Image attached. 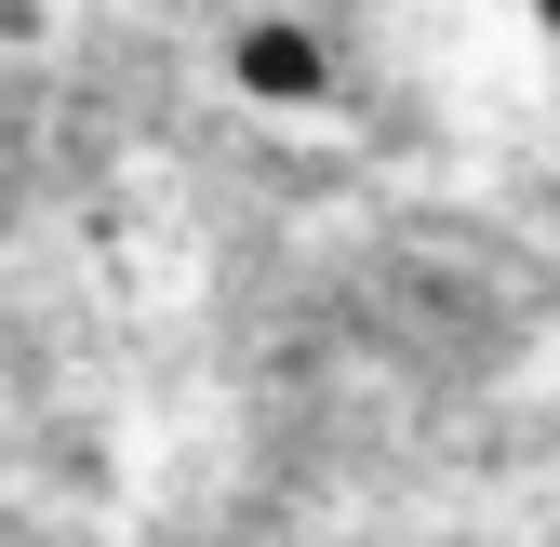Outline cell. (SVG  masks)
Instances as JSON below:
<instances>
[{
	"mask_svg": "<svg viewBox=\"0 0 560 547\" xmlns=\"http://www.w3.org/2000/svg\"><path fill=\"white\" fill-rule=\"evenodd\" d=\"M228 94H241L254 120H320V107L347 94V67H334V40H320L307 14L241 0V14H228Z\"/></svg>",
	"mask_w": 560,
	"mask_h": 547,
	"instance_id": "6da1fadb",
	"label": "cell"
},
{
	"mask_svg": "<svg viewBox=\"0 0 560 547\" xmlns=\"http://www.w3.org/2000/svg\"><path fill=\"white\" fill-rule=\"evenodd\" d=\"M0 54H14V67L54 54V0H0Z\"/></svg>",
	"mask_w": 560,
	"mask_h": 547,
	"instance_id": "7a4b0ae2",
	"label": "cell"
},
{
	"mask_svg": "<svg viewBox=\"0 0 560 547\" xmlns=\"http://www.w3.org/2000/svg\"><path fill=\"white\" fill-rule=\"evenodd\" d=\"M508 14H521V27H547V0H508Z\"/></svg>",
	"mask_w": 560,
	"mask_h": 547,
	"instance_id": "3957f363",
	"label": "cell"
},
{
	"mask_svg": "<svg viewBox=\"0 0 560 547\" xmlns=\"http://www.w3.org/2000/svg\"><path fill=\"white\" fill-rule=\"evenodd\" d=\"M228 14H241V0H228Z\"/></svg>",
	"mask_w": 560,
	"mask_h": 547,
	"instance_id": "277c9868",
	"label": "cell"
}]
</instances>
